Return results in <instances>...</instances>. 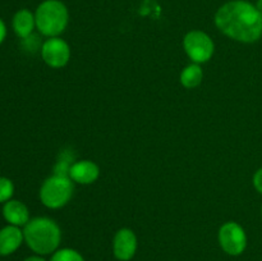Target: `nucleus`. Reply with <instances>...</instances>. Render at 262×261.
<instances>
[{
  "instance_id": "6e6552de",
  "label": "nucleus",
  "mask_w": 262,
  "mask_h": 261,
  "mask_svg": "<svg viewBox=\"0 0 262 261\" xmlns=\"http://www.w3.org/2000/svg\"><path fill=\"white\" fill-rule=\"evenodd\" d=\"M137 251V237L128 228L118 230L113 240V252L119 261H129Z\"/></svg>"
},
{
  "instance_id": "7ed1b4c3",
  "label": "nucleus",
  "mask_w": 262,
  "mask_h": 261,
  "mask_svg": "<svg viewBox=\"0 0 262 261\" xmlns=\"http://www.w3.org/2000/svg\"><path fill=\"white\" fill-rule=\"evenodd\" d=\"M36 27L42 35L58 37L68 26L69 13L66 5L59 0H45L35 13Z\"/></svg>"
},
{
  "instance_id": "6ab92c4d",
  "label": "nucleus",
  "mask_w": 262,
  "mask_h": 261,
  "mask_svg": "<svg viewBox=\"0 0 262 261\" xmlns=\"http://www.w3.org/2000/svg\"><path fill=\"white\" fill-rule=\"evenodd\" d=\"M256 8H257L258 12L262 14V0H257V3H256Z\"/></svg>"
},
{
  "instance_id": "f8f14e48",
  "label": "nucleus",
  "mask_w": 262,
  "mask_h": 261,
  "mask_svg": "<svg viewBox=\"0 0 262 261\" xmlns=\"http://www.w3.org/2000/svg\"><path fill=\"white\" fill-rule=\"evenodd\" d=\"M36 26L35 15L28 9H20L13 17V28L20 38L30 37Z\"/></svg>"
},
{
  "instance_id": "4468645a",
  "label": "nucleus",
  "mask_w": 262,
  "mask_h": 261,
  "mask_svg": "<svg viewBox=\"0 0 262 261\" xmlns=\"http://www.w3.org/2000/svg\"><path fill=\"white\" fill-rule=\"evenodd\" d=\"M50 261H84V258L78 251L73 248H61L53 253Z\"/></svg>"
},
{
  "instance_id": "aec40b11",
  "label": "nucleus",
  "mask_w": 262,
  "mask_h": 261,
  "mask_svg": "<svg viewBox=\"0 0 262 261\" xmlns=\"http://www.w3.org/2000/svg\"><path fill=\"white\" fill-rule=\"evenodd\" d=\"M261 216H262V207H261Z\"/></svg>"
},
{
  "instance_id": "9b49d317",
  "label": "nucleus",
  "mask_w": 262,
  "mask_h": 261,
  "mask_svg": "<svg viewBox=\"0 0 262 261\" xmlns=\"http://www.w3.org/2000/svg\"><path fill=\"white\" fill-rule=\"evenodd\" d=\"M3 216L10 225L25 227L30 222V211L23 202L18 200H9L3 207Z\"/></svg>"
},
{
  "instance_id": "f3484780",
  "label": "nucleus",
  "mask_w": 262,
  "mask_h": 261,
  "mask_svg": "<svg viewBox=\"0 0 262 261\" xmlns=\"http://www.w3.org/2000/svg\"><path fill=\"white\" fill-rule=\"evenodd\" d=\"M5 36H7V27H5L4 22H3L2 19H0V44L4 41Z\"/></svg>"
},
{
  "instance_id": "423d86ee",
  "label": "nucleus",
  "mask_w": 262,
  "mask_h": 261,
  "mask_svg": "<svg viewBox=\"0 0 262 261\" xmlns=\"http://www.w3.org/2000/svg\"><path fill=\"white\" fill-rule=\"evenodd\" d=\"M219 243L228 255L238 256L247 247V235L238 223L228 222L220 227Z\"/></svg>"
},
{
  "instance_id": "1a4fd4ad",
  "label": "nucleus",
  "mask_w": 262,
  "mask_h": 261,
  "mask_svg": "<svg viewBox=\"0 0 262 261\" xmlns=\"http://www.w3.org/2000/svg\"><path fill=\"white\" fill-rule=\"evenodd\" d=\"M100 169L97 164L91 160L76 161L71 165L68 177L73 182L79 184H91L99 178Z\"/></svg>"
},
{
  "instance_id": "2eb2a0df",
  "label": "nucleus",
  "mask_w": 262,
  "mask_h": 261,
  "mask_svg": "<svg viewBox=\"0 0 262 261\" xmlns=\"http://www.w3.org/2000/svg\"><path fill=\"white\" fill-rule=\"evenodd\" d=\"M14 193V186L10 179L0 177V202H7Z\"/></svg>"
},
{
  "instance_id": "a211bd4d",
  "label": "nucleus",
  "mask_w": 262,
  "mask_h": 261,
  "mask_svg": "<svg viewBox=\"0 0 262 261\" xmlns=\"http://www.w3.org/2000/svg\"><path fill=\"white\" fill-rule=\"evenodd\" d=\"M23 261H46V260L43 257H41V255H38V256H30V257L25 258Z\"/></svg>"
},
{
  "instance_id": "39448f33",
  "label": "nucleus",
  "mask_w": 262,
  "mask_h": 261,
  "mask_svg": "<svg viewBox=\"0 0 262 261\" xmlns=\"http://www.w3.org/2000/svg\"><path fill=\"white\" fill-rule=\"evenodd\" d=\"M183 48L187 55L196 64L209 61L215 50L211 37L202 31H191L187 33L183 38Z\"/></svg>"
},
{
  "instance_id": "dca6fc26",
  "label": "nucleus",
  "mask_w": 262,
  "mask_h": 261,
  "mask_svg": "<svg viewBox=\"0 0 262 261\" xmlns=\"http://www.w3.org/2000/svg\"><path fill=\"white\" fill-rule=\"evenodd\" d=\"M253 186L257 189L258 193L262 194V168L258 169L253 176Z\"/></svg>"
},
{
  "instance_id": "20e7f679",
  "label": "nucleus",
  "mask_w": 262,
  "mask_h": 261,
  "mask_svg": "<svg viewBox=\"0 0 262 261\" xmlns=\"http://www.w3.org/2000/svg\"><path fill=\"white\" fill-rule=\"evenodd\" d=\"M73 194V183L68 176L54 174L40 188V200L49 209H60L69 202Z\"/></svg>"
},
{
  "instance_id": "0eeeda50",
  "label": "nucleus",
  "mask_w": 262,
  "mask_h": 261,
  "mask_svg": "<svg viewBox=\"0 0 262 261\" xmlns=\"http://www.w3.org/2000/svg\"><path fill=\"white\" fill-rule=\"evenodd\" d=\"M43 61L51 68H61L67 66L71 59V48L64 40L59 37H50L41 48Z\"/></svg>"
},
{
  "instance_id": "f03ea898",
  "label": "nucleus",
  "mask_w": 262,
  "mask_h": 261,
  "mask_svg": "<svg viewBox=\"0 0 262 261\" xmlns=\"http://www.w3.org/2000/svg\"><path fill=\"white\" fill-rule=\"evenodd\" d=\"M23 235L28 247L37 255L54 253L60 245V228L49 217L31 219L23 229Z\"/></svg>"
},
{
  "instance_id": "9d476101",
  "label": "nucleus",
  "mask_w": 262,
  "mask_h": 261,
  "mask_svg": "<svg viewBox=\"0 0 262 261\" xmlns=\"http://www.w3.org/2000/svg\"><path fill=\"white\" fill-rule=\"evenodd\" d=\"M25 235L15 225H7L0 229V256H9L19 248Z\"/></svg>"
},
{
  "instance_id": "f257e3e1",
  "label": "nucleus",
  "mask_w": 262,
  "mask_h": 261,
  "mask_svg": "<svg viewBox=\"0 0 262 261\" xmlns=\"http://www.w3.org/2000/svg\"><path fill=\"white\" fill-rule=\"evenodd\" d=\"M215 25L228 37L239 42H256L262 36V14L246 0L225 3L215 14Z\"/></svg>"
},
{
  "instance_id": "ddd939ff",
  "label": "nucleus",
  "mask_w": 262,
  "mask_h": 261,
  "mask_svg": "<svg viewBox=\"0 0 262 261\" xmlns=\"http://www.w3.org/2000/svg\"><path fill=\"white\" fill-rule=\"evenodd\" d=\"M204 78V72L199 64L193 63L191 66L186 67L181 73V83L186 89H194L199 86Z\"/></svg>"
}]
</instances>
